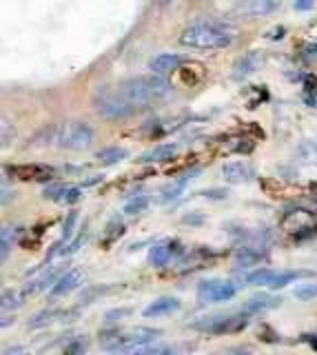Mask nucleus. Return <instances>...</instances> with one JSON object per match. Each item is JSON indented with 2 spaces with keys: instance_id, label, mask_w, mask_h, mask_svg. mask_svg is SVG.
I'll list each match as a JSON object with an SVG mask.
<instances>
[{
  "instance_id": "nucleus-1",
  "label": "nucleus",
  "mask_w": 317,
  "mask_h": 355,
  "mask_svg": "<svg viewBox=\"0 0 317 355\" xmlns=\"http://www.w3.org/2000/svg\"><path fill=\"white\" fill-rule=\"evenodd\" d=\"M118 89L136 109H147L151 105L162 103V100L171 94V83L165 76L151 71V73L129 78V80H125Z\"/></svg>"
},
{
  "instance_id": "nucleus-2",
  "label": "nucleus",
  "mask_w": 317,
  "mask_h": 355,
  "mask_svg": "<svg viewBox=\"0 0 317 355\" xmlns=\"http://www.w3.org/2000/svg\"><path fill=\"white\" fill-rule=\"evenodd\" d=\"M233 33L220 22H198L180 33V44L200 51H217L231 47Z\"/></svg>"
},
{
  "instance_id": "nucleus-3",
  "label": "nucleus",
  "mask_w": 317,
  "mask_h": 355,
  "mask_svg": "<svg viewBox=\"0 0 317 355\" xmlns=\"http://www.w3.org/2000/svg\"><path fill=\"white\" fill-rule=\"evenodd\" d=\"M96 138L93 129L87 125V122H62L56 127V144L60 149H69V151H82L87 147H91V142Z\"/></svg>"
},
{
  "instance_id": "nucleus-4",
  "label": "nucleus",
  "mask_w": 317,
  "mask_h": 355,
  "mask_svg": "<svg viewBox=\"0 0 317 355\" xmlns=\"http://www.w3.org/2000/svg\"><path fill=\"white\" fill-rule=\"evenodd\" d=\"M93 107L98 116L109 118V120H125L136 114V107L123 96V92H109V89H100L93 96Z\"/></svg>"
},
{
  "instance_id": "nucleus-5",
  "label": "nucleus",
  "mask_w": 317,
  "mask_h": 355,
  "mask_svg": "<svg viewBox=\"0 0 317 355\" xmlns=\"http://www.w3.org/2000/svg\"><path fill=\"white\" fill-rule=\"evenodd\" d=\"M248 311L242 313H231V315H211V318H202L200 322H193V329L206 331V333H237L248 327Z\"/></svg>"
},
{
  "instance_id": "nucleus-6",
  "label": "nucleus",
  "mask_w": 317,
  "mask_h": 355,
  "mask_svg": "<svg viewBox=\"0 0 317 355\" xmlns=\"http://www.w3.org/2000/svg\"><path fill=\"white\" fill-rule=\"evenodd\" d=\"M237 293V286L233 282H222V280H204L198 286V300L202 304L209 302H228Z\"/></svg>"
},
{
  "instance_id": "nucleus-7",
  "label": "nucleus",
  "mask_w": 317,
  "mask_h": 355,
  "mask_svg": "<svg viewBox=\"0 0 317 355\" xmlns=\"http://www.w3.org/2000/svg\"><path fill=\"white\" fill-rule=\"evenodd\" d=\"M82 277H84V271L80 266H73V269H69L67 273H62L56 280V284L51 286V297H62V295L75 291V288L82 284Z\"/></svg>"
},
{
  "instance_id": "nucleus-8",
  "label": "nucleus",
  "mask_w": 317,
  "mask_h": 355,
  "mask_svg": "<svg viewBox=\"0 0 317 355\" xmlns=\"http://www.w3.org/2000/svg\"><path fill=\"white\" fill-rule=\"evenodd\" d=\"M12 175H16L18 180H51L53 178V171L51 166H45V164H18V166H9L7 169Z\"/></svg>"
},
{
  "instance_id": "nucleus-9",
  "label": "nucleus",
  "mask_w": 317,
  "mask_h": 355,
  "mask_svg": "<svg viewBox=\"0 0 317 355\" xmlns=\"http://www.w3.org/2000/svg\"><path fill=\"white\" fill-rule=\"evenodd\" d=\"M282 0H242L237 7V11L246 18H260V16H269L280 7Z\"/></svg>"
},
{
  "instance_id": "nucleus-10",
  "label": "nucleus",
  "mask_w": 317,
  "mask_h": 355,
  "mask_svg": "<svg viewBox=\"0 0 317 355\" xmlns=\"http://www.w3.org/2000/svg\"><path fill=\"white\" fill-rule=\"evenodd\" d=\"M182 253V247L178 242H167V244H158V247H153L149 251V264L151 266H158V269H162V266H167L169 260L173 258V255H180Z\"/></svg>"
},
{
  "instance_id": "nucleus-11",
  "label": "nucleus",
  "mask_w": 317,
  "mask_h": 355,
  "mask_svg": "<svg viewBox=\"0 0 317 355\" xmlns=\"http://www.w3.org/2000/svg\"><path fill=\"white\" fill-rule=\"evenodd\" d=\"M180 309V300L173 297V295H162L158 300H153V302L145 309V318H162V315H171L176 313Z\"/></svg>"
},
{
  "instance_id": "nucleus-12",
  "label": "nucleus",
  "mask_w": 317,
  "mask_h": 355,
  "mask_svg": "<svg viewBox=\"0 0 317 355\" xmlns=\"http://www.w3.org/2000/svg\"><path fill=\"white\" fill-rule=\"evenodd\" d=\"M180 64H182V58L178 53H158L156 58H151L149 69L160 76H169L171 71H178Z\"/></svg>"
},
{
  "instance_id": "nucleus-13",
  "label": "nucleus",
  "mask_w": 317,
  "mask_h": 355,
  "mask_svg": "<svg viewBox=\"0 0 317 355\" xmlns=\"http://www.w3.org/2000/svg\"><path fill=\"white\" fill-rule=\"evenodd\" d=\"M222 175H224L226 182L242 184V182H248L251 178H253V171H251V166H246L244 162H226L222 166Z\"/></svg>"
},
{
  "instance_id": "nucleus-14",
  "label": "nucleus",
  "mask_w": 317,
  "mask_h": 355,
  "mask_svg": "<svg viewBox=\"0 0 317 355\" xmlns=\"http://www.w3.org/2000/svg\"><path fill=\"white\" fill-rule=\"evenodd\" d=\"M282 304V297H275V295H266V293H260V295H253L244 304V311H248L251 315L253 313H266L271 309H278Z\"/></svg>"
},
{
  "instance_id": "nucleus-15",
  "label": "nucleus",
  "mask_w": 317,
  "mask_h": 355,
  "mask_svg": "<svg viewBox=\"0 0 317 355\" xmlns=\"http://www.w3.org/2000/svg\"><path fill=\"white\" fill-rule=\"evenodd\" d=\"M262 62H264V55H262V53H257V51L246 53L244 58L237 62V67H235V78L239 80V78H248L251 73L260 71Z\"/></svg>"
},
{
  "instance_id": "nucleus-16",
  "label": "nucleus",
  "mask_w": 317,
  "mask_h": 355,
  "mask_svg": "<svg viewBox=\"0 0 317 355\" xmlns=\"http://www.w3.org/2000/svg\"><path fill=\"white\" fill-rule=\"evenodd\" d=\"M178 153V144H158L156 149H151L149 153L142 155V162H171Z\"/></svg>"
},
{
  "instance_id": "nucleus-17",
  "label": "nucleus",
  "mask_w": 317,
  "mask_h": 355,
  "mask_svg": "<svg viewBox=\"0 0 317 355\" xmlns=\"http://www.w3.org/2000/svg\"><path fill=\"white\" fill-rule=\"evenodd\" d=\"M127 158H129V151L125 147H107V149L96 153L98 164H102V166H114V164L123 162Z\"/></svg>"
},
{
  "instance_id": "nucleus-18",
  "label": "nucleus",
  "mask_w": 317,
  "mask_h": 355,
  "mask_svg": "<svg viewBox=\"0 0 317 355\" xmlns=\"http://www.w3.org/2000/svg\"><path fill=\"white\" fill-rule=\"evenodd\" d=\"M309 275H311V271H273L266 288H284L293 280H298V277H309Z\"/></svg>"
},
{
  "instance_id": "nucleus-19",
  "label": "nucleus",
  "mask_w": 317,
  "mask_h": 355,
  "mask_svg": "<svg viewBox=\"0 0 317 355\" xmlns=\"http://www.w3.org/2000/svg\"><path fill=\"white\" fill-rule=\"evenodd\" d=\"M195 173H198V171L182 175V178H178L176 182H171L169 187L162 189V193H160V202H171V200H176V198L184 191V187H187V182L191 180V175H195Z\"/></svg>"
},
{
  "instance_id": "nucleus-20",
  "label": "nucleus",
  "mask_w": 317,
  "mask_h": 355,
  "mask_svg": "<svg viewBox=\"0 0 317 355\" xmlns=\"http://www.w3.org/2000/svg\"><path fill=\"white\" fill-rule=\"evenodd\" d=\"M262 260V253L255 247H242L235 253V264L237 266H253Z\"/></svg>"
},
{
  "instance_id": "nucleus-21",
  "label": "nucleus",
  "mask_w": 317,
  "mask_h": 355,
  "mask_svg": "<svg viewBox=\"0 0 317 355\" xmlns=\"http://www.w3.org/2000/svg\"><path fill=\"white\" fill-rule=\"evenodd\" d=\"M149 202H151L149 196H136L134 200H129V202L125 205V214L127 216H138L149 207Z\"/></svg>"
},
{
  "instance_id": "nucleus-22",
  "label": "nucleus",
  "mask_w": 317,
  "mask_h": 355,
  "mask_svg": "<svg viewBox=\"0 0 317 355\" xmlns=\"http://www.w3.org/2000/svg\"><path fill=\"white\" fill-rule=\"evenodd\" d=\"M25 295H23V291H5L3 293V311L7 313V311H12V309H16V306H20L25 302Z\"/></svg>"
},
{
  "instance_id": "nucleus-23",
  "label": "nucleus",
  "mask_w": 317,
  "mask_h": 355,
  "mask_svg": "<svg viewBox=\"0 0 317 355\" xmlns=\"http://www.w3.org/2000/svg\"><path fill=\"white\" fill-rule=\"evenodd\" d=\"M271 275H273L271 269H257V271H253V273H248V275H246V282H248V284H253V286H269Z\"/></svg>"
},
{
  "instance_id": "nucleus-24",
  "label": "nucleus",
  "mask_w": 317,
  "mask_h": 355,
  "mask_svg": "<svg viewBox=\"0 0 317 355\" xmlns=\"http://www.w3.org/2000/svg\"><path fill=\"white\" fill-rule=\"evenodd\" d=\"M58 315V309H45V311H40V313L29 322V329H40V327H45V324H49V322Z\"/></svg>"
},
{
  "instance_id": "nucleus-25",
  "label": "nucleus",
  "mask_w": 317,
  "mask_h": 355,
  "mask_svg": "<svg viewBox=\"0 0 317 355\" xmlns=\"http://www.w3.org/2000/svg\"><path fill=\"white\" fill-rule=\"evenodd\" d=\"M67 184H51V187H47L45 191H42V198L45 200H51V202H62V198H64V193H67Z\"/></svg>"
},
{
  "instance_id": "nucleus-26",
  "label": "nucleus",
  "mask_w": 317,
  "mask_h": 355,
  "mask_svg": "<svg viewBox=\"0 0 317 355\" xmlns=\"http://www.w3.org/2000/svg\"><path fill=\"white\" fill-rule=\"evenodd\" d=\"M293 295L302 300V302H309V300H315L317 297V282L313 284H300L298 288L293 291Z\"/></svg>"
},
{
  "instance_id": "nucleus-27",
  "label": "nucleus",
  "mask_w": 317,
  "mask_h": 355,
  "mask_svg": "<svg viewBox=\"0 0 317 355\" xmlns=\"http://www.w3.org/2000/svg\"><path fill=\"white\" fill-rule=\"evenodd\" d=\"M75 220H78V211H69V218L64 220V225H62V240H69L73 236Z\"/></svg>"
},
{
  "instance_id": "nucleus-28",
  "label": "nucleus",
  "mask_w": 317,
  "mask_h": 355,
  "mask_svg": "<svg viewBox=\"0 0 317 355\" xmlns=\"http://www.w3.org/2000/svg\"><path fill=\"white\" fill-rule=\"evenodd\" d=\"M80 198H82V191L78 187H69L67 189V193H64V198H62V202L64 205H75V202H80Z\"/></svg>"
},
{
  "instance_id": "nucleus-29",
  "label": "nucleus",
  "mask_w": 317,
  "mask_h": 355,
  "mask_svg": "<svg viewBox=\"0 0 317 355\" xmlns=\"http://www.w3.org/2000/svg\"><path fill=\"white\" fill-rule=\"evenodd\" d=\"M84 240H87V233H80L78 238H75V240H71V244H67V249L62 251V255H73L75 251L80 249V244H82Z\"/></svg>"
},
{
  "instance_id": "nucleus-30",
  "label": "nucleus",
  "mask_w": 317,
  "mask_h": 355,
  "mask_svg": "<svg viewBox=\"0 0 317 355\" xmlns=\"http://www.w3.org/2000/svg\"><path fill=\"white\" fill-rule=\"evenodd\" d=\"M200 196L211 198V200H224L228 196V191H226V189H206V191H202Z\"/></svg>"
},
{
  "instance_id": "nucleus-31",
  "label": "nucleus",
  "mask_w": 317,
  "mask_h": 355,
  "mask_svg": "<svg viewBox=\"0 0 317 355\" xmlns=\"http://www.w3.org/2000/svg\"><path fill=\"white\" fill-rule=\"evenodd\" d=\"M64 351H67V353H82V351H87V342L78 340V342H73V344H67Z\"/></svg>"
},
{
  "instance_id": "nucleus-32",
  "label": "nucleus",
  "mask_w": 317,
  "mask_h": 355,
  "mask_svg": "<svg viewBox=\"0 0 317 355\" xmlns=\"http://www.w3.org/2000/svg\"><path fill=\"white\" fill-rule=\"evenodd\" d=\"M313 5H315V0H298V3H295V9H298V11H309V9H313Z\"/></svg>"
},
{
  "instance_id": "nucleus-33",
  "label": "nucleus",
  "mask_w": 317,
  "mask_h": 355,
  "mask_svg": "<svg viewBox=\"0 0 317 355\" xmlns=\"http://www.w3.org/2000/svg\"><path fill=\"white\" fill-rule=\"evenodd\" d=\"M202 220H204L202 216H184V218H182L184 225H200Z\"/></svg>"
},
{
  "instance_id": "nucleus-34",
  "label": "nucleus",
  "mask_w": 317,
  "mask_h": 355,
  "mask_svg": "<svg viewBox=\"0 0 317 355\" xmlns=\"http://www.w3.org/2000/svg\"><path fill=\"white\" fill-rule=\"evenodd\" d=\"M284 33H287V29H284V27H278V29H273V31L269 33V38H271V40H278V38H284Z\"/></svg>"
},
{
  "instance_id": "nucleus-35",
  "label": "nucleus",
  "mask_w": 317,
  "mask_h": 355,
  "mask_svg": "<svg viewBox=\"0 0 317 355\" xmlns=\"http://www.w3.org/2000/svg\"><path fill=\"white\" fill-rule=\"evenodd\" d=\"M129 315V309H123V311H111V313L107 315V320H114V318H125Z\"/></svg>"
},
{
  "instance_id": "nucleus-36",
  "label": "nucleus",
  "mask_w": 317,
  "mask_h": 355,
  "mask_svg": "<svg viewBox=\"0 0 317 355\" xmlns=\"http://www.w3.org/2000/svg\"><path fill=\"white\" fill-rule=\"evenodd\" d=\"M3 353H5V355H12V353H27V349H23V347H14V349H5Z\"/></svg>"
},
{
  "instance_id": "nucleus-37",
  "label": "nucleus",
  "mask_w": 317,
  "mask_h": 355,
  "mask_svg": "<svg viewBox=\"0 0 317 355\" xmlns=\"http://www.w3.org/2000/svg\"><path fill=\"white\" fill-rule=\"evenodd\" d=\"M306 338H309V342H311V347H313V349H317V340H315V338H311V336H306Z\"/></svg>"
},
{
  "instance_id": "nucleus-38",
  "label": "nucleus",
  "mask_w": 317,
  "mask_h": 355,
  "mask_svg": "<svg viewBox=\"0 0 317 355\" xmlns=\"http://www.w3.org/2000/svg\"><path fill=\"white\" fill-rule=\"evenodd\" d=\"M171 3H173V0H160V5H162V7H167V5H171Z\"/></svg>"
}]
</instances>
